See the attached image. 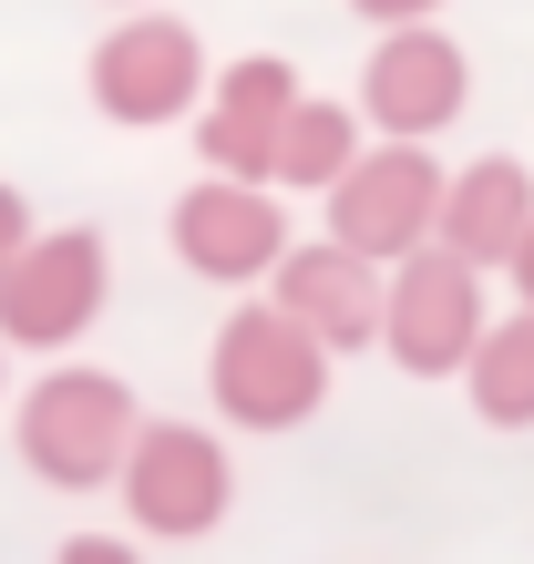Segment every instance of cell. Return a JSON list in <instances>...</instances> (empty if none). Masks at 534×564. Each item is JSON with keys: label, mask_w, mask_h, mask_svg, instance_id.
I'll list each match as a JSON object with an SVG mask.
<instances>
[{"label": "cell", "mask_w": 534, "mask_h": 564, "mask_svg": "<svg viewBox=\"0 0 534 564\" xmlns=\"http://www.w3.org/2000/svg\"><path fill=\"white\" fill-rule=\"evenodd\" d=\"M114 492H124L134 534L195 544V534H216V523H226V503H237V462H226V442H216L206 421H145Z\"/></svg>", "instance_id": "277c9868"}, {"label": "cell", "mask_w": 534, "mask_h": 564, "mask_svg": "<svg viewBox=\"0 0 534 564\" xmlns=\"http://www.w3.org/2000/svg\"><path fill=\"white\" fill-rule=\"evenodd\" d=\"M504 278H514V308H534V226H524V247H514V268H504Z\"/></svg>", "instance_id": "ac0fdd59"}, {"label": "cell", "mask_w": 534, "mask_h": 564, "mask_svg": "<svg viewBox=\"0 0 534 564\" xmlns=\"http://www.w3.org/2000/svg\"><path fill=\"white\" fill-rule=\"evenodd\" d=\"M483 268H462L452 247H421L391 268V308H381V349L412 380H462L483 349Z\"/></svg>", "instance_id": "52a82bcc"}, {"label": "cell", "mask_w": 534, "mask_h": 564, "mask_svg": "<svg viewBox=\"0 0 534 564\" xmlns=\"http://www.w3.org/2000/svg\"><path fill=\"white\" fill-rule=\"evenodd\" d=\"M134 431H145L134 390H124L114 370H93V359H62V370H42V380L21 390V411H11L21 473L52 482V492H104V482H124Z\"/></svg>", "instance_id": "6da1fadb"}, {"label": "cell", "mask_w": 534, "mask_h": 564, "mask_svg": "<svg viewBox=\"0 0 534 564\" xmlns=\"http://www.w3.org/2000/svg\"><path fill=\"white\" fill-rule=\"evenodd\" d=\"M114 11H145V0H114Z\"/></svg>", "instance_id": "ffe728a7"}, {"label": "cell", "mask_w": 534, "mask_h": 564, "mask_svg": "<svg viewBox=\"0 0 534 564\" xmlns=\"http://www.w3.org/2000/svg\"><path fill=\"white\" fill-rule=\"evenodd\" d=\"M52 564H145V554H134L124 534H73V544H62Z\"/></svg>", "instance_id": "e0dca14e"}, {"label": "cell", "mask_w": 534, "mask_h": 564, "mask_svg": "<svg viewBox=\"0 0 534 564\" xmlns=\"http://www.w3.org/2000/svg\"><path fill=\"white\" fill-rule=\"evenodd\" d=\"M0 390H11V339H0Z\"/></svg>", "instance_id": "d6986e66"}, {"label": "cell", "mask_w": 534, "mask_h": 564, "mask_svg": "<svg viewBox=\"0 0 534 564\" xmlns=\"http://www.w3.org/2000/svg\"><path fill=\"white\" fill-rule=\"evenodd\" d=\"M360 154H371V144H360V104H329V93H298L288 134H278V185H288V195H329V185H340Z\"/></svg>", "instance_id": "4fadbf2b"}, {"label": "cell", "mask_w": 534, "mask_h": 564, "mask_svg": "<svg viewBox=\"0 0 534 564\" xmlns=\"http://www.w3.org/2000/svg\"><path fill=\"white\" fill-rule=\"evenodd\" d=\"M206 401L237 431H298L329 401V349L278 308V297H247V308H226L216 349H206Z\"/></svg>", "instance_id": "7a4b0ae2"}, {"label": "cell", "mask_w": 534, "mask_h": 564, "mask_svg": "<svg viewBox=\"0 0 534 564\" xmlns=\"http://www.w3.org/2000/svg\"><path fill=\"white\" fill-rule=\"evenodd\" d=\"M298 93H309V83H298L288 52H237V62L206 83L195 164H206V175H237V185H278V134H288Z\"/></svg>", "instance_id": "30bf717a"}, {"label": "cell", "mask_w": 534, "mask_h": 564, "mask_svg": "<svg viewBox=\"0 0 534 564\" xmlns=\"http://www.w3.org/2000/svg\"><path fill=\"white\" fill-rule=\"evenodd\" d=\"M114 297V247L104 226H42L11 278H0V339L11 349H73Z\"/></svg>", "instance_id": "8992f818"}, {"label": "cell", "mask_w": 534, "mask_h": 564, "mask_svg": "<svg viewBox=\"0 0 534 564\" xmlns=\"http://www.w3.org/2000/svg\"><path fill=\"white\" fill-rule=\"evenodd\" d=\"M42 237V226H31V206H21V185H0V278H11V257Z\"/></svg>", "instance_id": "9a60e30c"}, {"label": "cell", "mask_w": 534, "mask_h": 564, "mask_svg": "<svg viewBox=\"0 0 534 564\" xmlns=\"http://www.w3.org/2000/svg\"><path fill=\"white\" fill-rule=\"evenodd\" d=\"M462 401H473V421H493V431H534V308L483 328L473 370H462Z\"/></svg>", "instance_id": "5bb4252c"}, {"label": "cell", "mask_w": 534, "mask_h": 564, "mask_svg": "<svg viewBox=\"0 0 534 564\" xmlns=\"http://www.w3.org/2000/svg\"><path fill=\"white\" fill-rule=\"evenodd\" d=\"M206 42L175 21V11H124L83 62V93L93 113L124 123V134H154V123H195L206 113Z\"/></svg>", "instance_id": "3957f363"}, {"label": "cell", "mask_w": 534, "mask_h": 564, "mask_svg": "<svg viewBox=\"0 0 534 564\" xmlns=\"http://www.w3.org/2000/svg\"><path fill=\"white\" fill-rule=\"evenodd\" d=\"M442 185L452 175L431 164V144H371L319 206H329V237H340L350 257L400 268V257H421L431 237H442Z\"/></svg>", "instance_id": "5b68a950"}, {"label": "cell", "mask_w": 534, "mask_h": 564, "mask_svg": "<svg viewBox=\"0 0 534 564\" xmlns=\"http://www.w3.org/2000/svg\"><path fill=\"white\" fill-rule=\"evenodd\" d=\"M164 237H175V257L206 288H257V278H278V257L298 247L278 185H237V175H195L175 195V216H164Z\"/></svg>", "instance_id": "9c48e42d"}, {"label": "cell", "mask_w": 534, "mask_h": 564, "mask_svg": "<svg viewBox=\"0 0 534 564\" xmlns=\"http://www.w3.org/2000/svg\"><path fill=\"white\" fill-rule=\"evenodd\" d=\"M524 226H534V164L524 154H473L442 185V237H431V247H452L462 268L493 278V268H514Z\"/></svg>", "instance_id": "7c38bea8"}, {"label": "cell", "mask_w": 534, "mask_h": 564, "mask_svg": "<svg viewBox=\"0 0 534 564\" xmlns=\"http://www.w3.org/2000/svg\"><path fill=\"white\" fill-rule=\"evenodd\" d=\"M350 11L371 21V31H412V21H431V11H442V0H350Z\"/></svg>", "instance_id": "2e32d148"}, {"label": "cell", "mask_w": 534, "mask_h": 564, "mask_svg": "<svg viewBox=\"0 0 534 564\" xmlns=\"http://www.w3.org/2000/svg\"><path fill=\"white\" fill-rule=\"evenodd\" d=\"M462 104H473V62L442 21H412V31H381L371 62H360V123L381 144H431L452 134Z\"/></svg>", "instance_id": "ba28073f"}, {"label": "cell", "mask_w": 534, "mask_h": 564, "mask_svg": "<svg viewBox=\"0 0 534 564\" xmlns=\"http://www.w3.org/2000/svg\"><path fill=\"white\" fill-rule=\"evenodd\" d=\"M267 297L309 328V339L340 359V349H381V308H391V268H371V257H350L340 237H309L278 257V278H267Z\"/></svg>", "instance_id": "8fae6325"}]
</instances>
